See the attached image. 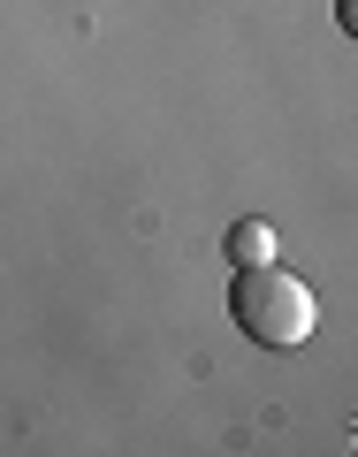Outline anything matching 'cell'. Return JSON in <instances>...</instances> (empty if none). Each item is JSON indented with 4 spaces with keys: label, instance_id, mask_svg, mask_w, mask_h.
Masks as SVG:
<instances>
[{
    "label": "cell",
    "instance_id": "7a4b0ae2",
    "mask_svg": "<svg viewBox=\"0 0 358 457\" xmlns=\"http://www.w3.org/2000/svg\"><path fill=\"white\" fill-rule=\"evenodd\" d=\"M221 252H229V267H260V260H275V228L260 213H245V221H229Z\"/></svg>",
    "mask_w": 358,
    "mask_h": 457
},
{
    "label": "cell",
    "instance_id": "3957f363",
    "mask_svg": "<svg viewBox=\"0 0 358 457\" xmlns=\"http://www.w3.org/2000/svg\"><path fill=\"white\" fill-rule=\"evenodd\" d=\"M336 23H343L351 38H358V0H336Z\"/></svg>",
    "mask_w": 358,
    "mask_h": 457
},
{
    "label": "cell",
    "instance_id": "6da1fadb",
    "mask_svg": "<svg viewBox=\"0 0 358 457\" xmlns=\"http://www.w3.org/2000/svg\"><path fill=\"white\" fill-rule=\"evenodd\" d=\"M229 320L245 328L252 343H267V351H297V343H312V328H321V297H312V282H297L290 267L260 260V267H237V275H229Z\"/></svg>",
    "mask_w": 358,
    "mask_h": 457
}]
</instances>
